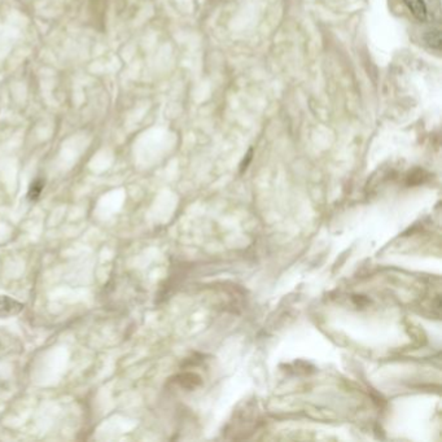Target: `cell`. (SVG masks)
<instances>
[{
    "instance_id": "6da1fadb",
    "label": "cell",
    "mask_w": 442,
    "mask_h": 442,
    "mask_svg": "<svg viewBox=\"0 0 442 442\" xmlns=\"http://www.w3.org/2000/svg\"><path fill=\"white\" fill-rule=\"evenodd\" d=\"M24 306L13 298L7 296H0V317H10L18 314Z\"/></svg>"
},
{
    "instance_id": "7a4b0ae2",
    "label": "cell",
    "mask_w": 442,
    "mask_h": 442,
    "mask_svg": "<svg viewBox=\"0 0 442 442\" xmlns=\"http://www.w3.org/2000/svg\"><path fill=\"white\" fill-rule=\"evenodd\" d=\"M403 1L418 20L424 21L427 18V7L423 0H403Z\"/></svg>"
},
{
    "instance_id": "3957f363",
    "label": "cell",
    "mask_w": 442,
    "mask_h": 442,
    "mask_svg": "<svg viewBox=\"0 0 442 442\" xmlns=\"http://www.w3.org/2000/svg\"><path fill=\"white\" fill-rule=\"evenodd\" d=\"M425 42L428 43L429 47L435 48V50H440L441 48V31L439 29H431L425 33L424 35Z\"/></svg>"
},
{
    "instance_id": "277c9868",
    "label": "cell",
    "mask_w": 442,
    "mask_h": 442,
    "mask_svg": "<svg viewBox=\"0 0 442 442\" xmlns=\"http://www.w3.org/2000/svg\"><path fill=\"white\" fill-rule=\"evenodd\" d=\"M179 379H180V380H179L180 385H182V387H184V388H188V389L196 388L197 385L201 384V379H200L199 376L195 374H184V375H182V376H180Z\"/></svg>"
},
{
    "instance_id": "5b68a950",
    "label": "cell",
    "mask_w": 442,
    "mask_h": 442,
    "mask_svg": "<svg viewBox=\"0 0 442 442\" xmlns=\"http://www.w3.org/2000/svg\"><path fill=\"white\" fill-rule=\"evenodd\" d=\"M43 187H44V182L42 179H37L33 182V184L30 186V189H29V199L30 200H37L39 196H41L42 191H43Z\"/></svg>"
}]
</instances>
